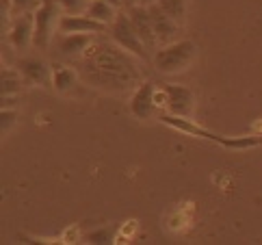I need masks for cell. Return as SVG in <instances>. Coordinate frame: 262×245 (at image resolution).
Listing matches in <instances>:
<instances>
[{
  "mask_svg": "<svg viewBox=\"0 0 262 245\" xmlns=\"http://www.w3.org/2000/svg\"><path fill=\"white\" fill-rule=\"evenodd\" d=\"M89 243H113V228H98V230H91L87 237Z\"/></svg>",
  "mask_w": 262,
  "mask_h": 245,
  "instance_id": "ffe728a7",
  "label": "cell"
},
{
  "mask_svg": "<svg viewBox=\"0 0 262 245\" xmlns=\"http://www.w3.org/2000/svg\"><path fill=\"white\" fill-rule=\"evenodd\" d=\"M156 87L152 80H143L139 87L133 91L130 98V111L137 119H149L156 113Z\"/></svg>",
  "mask_w": 262,
  "mask_h": 245,
  "instance_id": "52a82bcc",
  "label": "cell"
},
{
  "mask_svg": "<svg viewBox=\"0 0 262 245\" xmlns=\"http://www.w3.org/2000/svg\"><path fill=\"white\" fill-rule=\"evenodd\" d=\"M126 13L133 22L137 35L141 37V42L145 44L147 50H154V46H158L156 42V33H154V24H152V15H149V7L143 5H133L126 9Z\"/></svg>",
  "mask_w": 262,
  "mask_h": 245,
  "instance_id": "ba28073f",
  "label": "cell"
},
{
  "mask_svg": "<svg viewBox=\"0 0 262 245\" xmlns=\"http://www.w3.org/2000/svg\"><path fill=\"white\" fill-rule=\"evenodd\" d=\"M93 44L91 33H61L57 39V50L65 59H80Z\"/></svg>",
  "mask_w": 262,
  "mask_h": 245,
  "instance_id": "30bf717a",
  "label": "cell"
},
{
  "mask_svg": "<svg viewBox=\"0 0 262 245\" xmlns=\"http://www.w3.org/2000/svg\"><path fill=\"white\" fill-rule=\"evenodd\" d=\"M41 0H11L13 7V15H22V13H33L39 7Z\"/></svg>",
  "mask_w": 262,
  "mask_h": 245,
  "instance_id": "d6986e66",
  "label": "cell"
},
{
  "mask_svg": "<svg viewBox=\"0 0 262 245\" xmlns=\"http://www.w3.org/2000/svg\"><path fill=\"white\" fill-rule=\"evenodd\" d=\"M59 33H91V35H100V33H108V26L102 24L98 20H93L91 15L78 13V15H61L59 20Z\"/></svg>",
  "mask_w": 262,
  "mask_h": 245,
  "instance_id": "9c48e42d",
  "label": "cell"
},
{
  "mask_svg": "<svg viewBox=\"0 0 262 245\" xmlns=\"http://www.w3.org/2000/svg\"><path fill=\"white\" fill-rule=\"evenodd\" d=\"M17 72L22 74L24 80H29L33 85H41V87H48L50 85L52 68H48V63L37 59V56H24V59H20L17 61Z\"/></svg>",
  "mask_w": 262,
  "mask_h": 245,
  "instance_id": "8fae6325",
  "label": "cell"
},
{
  "mask_svg": "<svg viewBox=\"0 0 262 245\" xmlns=\"http://www.w3.org/2000/svg\"><path fill=\"white\" fill-rule=\"evenodd\" d=\"M165 107L171 115L180 117H191L195 109V96L189 87L184 85H165Z\"/></svg>",
  "mask_w": 262,
  "mask_h": 245,
  "instance_id": "8992f818",
  "label": "cell"
},
{
  "mask_svg": "<svg viewBox=\"0 0 262 245\" xmlns=\"http://www.w3.org/2000/svg\"><path fill=\"white\" fill-rule=\"evenodd\" d=\"M20 76H22L20 72L3 68V72H0V96H15V93L22 89Z\"/></svg>",
  "mask_w": 262,
  "mask_h": 245,
  "instance_id": "2e32d148",
  "label": "cell"
},
{
  "mask_svg": "<svg viewBox=\"0 0 262 245\" xmlns=\"http://www.w3.org/2000/svg\"><path fill=\"white\" fill-rule=\"evenodd\" d=\"M33 37H35V15L33 13L17 15L11 28H9V44L15 50H24L33 42Z\"/></svg>",
  "mask_w": 262,
  "mask_h": 245,
  "instance_id": "4fadbf2b",
  "label": "cell"
},
{
  "mask_svg": "<svg viewBox=\"0 0 262 245\" xmlns=\"http://www.w3.org/2000/svg\"><path fill=\"white\" fill-rule=\"evenodd\" d=\"M76 85V70L70 65H52V87L57 91H68Z\"/></svg>",
  "mask_w": 262,
  "mask_h": 245,
  "instance_id": "9a60e30c",
  "label": "cell"
},
{
  "mask_svg": "<svg viewBox=\"0 0 262 245\" xmlns=\"http://www.w3.org/2000/svg\"><path fill=\"white\" fill-rule=\"evenodd\" d=\"M115 9H117V7L111 5V3H106V0H91L89 9H87V15H91L93 20H98V22H102V24L111 26V24H113V20L117 17Z\"/></svg>",
  "mask_w": 262,
  "mask_h": 245,
  "instance_id": "5bb4252c",
  "label": "cell"
},
{
  "mask_svg": "<svg viewBox=\"0 0 262 245\" xmlns=\"http://www.w3.org/2000/svg\"><path fill=\"white\" fill-rule=\"evenodd\" d=\"M195 59V44L189 39L173 42L169 46H163L161 50H156L152 61L154 68L161 74H178L184 68H189V63Z\"/></svg>",
  "mask_w": 262,
  "mask_h": 245,
  "instance_id": "3957f363",
  "label": "cell"
},
{
  "mask_svg": "<svg viewBox=\"0 0 262 245\" xmlns=\"http://www.w3.org/2000/svg\"><path fill=\"white\" fill-rule=\"evenodd\" d=\"M149 15H152V24H154V33H156L158 46L173 44L176 35H178V22L173 20V17L167 15L156 3L149 5Z\"/></svg>",
  "mask_w": 262,
  "mask_h": 245,
  "instance_id": "7c38bea8",
  "label": "cell"
},
{
  "mask_svg": "<svg viewBox=\"0 0 262 245\" xmlns=\"http://www.w3.org/2000/svg\"><path fill=\"white\" fill-rule=\"evenodd\" d=\"M57 3L65 15H78V13H87L91 0H57Z\"/></svg>",
  "mask_w": 262,
  "mask_h": 245,
  "instance_id": "ac0fdd59",
  "label": "cell"
},
{
  "mask_svg": "<svg viewBox=\"0 0 262 245\" xmlns=\"http://www.w3.org/2000/svg\"><path fill=\"white\" fill-rule=\"evenodd\" d=\"M165 126H169L173 130H180L184 135H191V137H200V139H208L212 144H217L221 148H228V150H249V148H256L262 144V137H254V135H245V137H228V135H217L212 130H206L200 124H195L193 119L189 117H180V115H171V113H163L161 117Z\"/></svg>",
  "mask_w": 262,
  "mask_h": 245,
  "instance_id": "7a4b0ae2",
  "label": "cell"
},
{
  "mask_svg": "<svg viewBox=\"0 0 262 245\" xmlns=\"http://www.w3.org/2000/svg\"><path fill=\"white\" fill-rule=\"evenodd\" d=\"M106 3H111V5H115L117 9H119V7H124V0H106Z\"/></svg>",
  "mask_w": 262,
  "mask_h": 245,
  "instance_id": "603a6c76",
  "label": "cell"
},
{
  "mask_svg": "<svg viewBox=\"0 0 262 245\" xmlns=\"http://www.w3.org/2000/svg\"><path fill=\"white\" fill-rule=\"evenodd\" d=\"M61 7L57 0H41L39 7L33 11L35 15V37L33 44L37 48H46L50 44V37L54 35V28H59L61 20Z\"/></svg>",
  "mask_w": 262,
  "mask_h": 245,
  "instance_id": "5b68a950",
  "label": "cell"
},
{
  "mask_svg": "<svg viewBox=\"0 0 262 245\" xmlns=\"http://www.w3.org/2000/svg\"><path fill=\"white\" fill-rule=\"evenodd\" d=\"M15 119H17L15 109H13V111H9V109H0V126H3V133H7L9 126L15 124Z\"/></svg>",
  "mask_w": 262,
  "mask_h": 245,
  "instance_id": "44dd1931",
  "label": "cell"
},
{
  "mask_svg": "<svg viewBox=\"0 0 262 245\" xmlns=\"http://www.w3.org/2000/svg\"><path fill=\"white\" fill-rule=\"evenodd\" d=\"M78 74L91 87L108 93L135 91L141 85L135 56L115 42H93L78 59Z\"/></svg>",
  "mask_w": 262,
  "mask_h": 245,
  "instance_id": "6da1fadb",
  "label": "cell"
},
{
  "mask_svg": "<svg viewBox=\"0 0 262 245\" xmlns=\"http://www.w3.org/2000/svg\"><path fill=\"white\" fill-rule=\"evenodd\" d=\"M163 11L173 17L176 22H182L184 20V13H186V0H158L156 3Z\"/></svg>",
  "mask_w": 262,
  "mask_h": 245,
  "instance_id": "e0dca14e",
  "label": "cell"
},
{
  "mask_svg": "<svg viewBox=\"0 0 262 245\" xmlns=\"http://www.w3.org/2000/svg\"><path fill=\"white\" fill-rule=\"evenodd\" d=\"M108 35H111V42H115L119 48H124L126 52L137 56V59H141V61L152 59V56H149V50L145 48V44L141 42V37L137 35L128 13H117L113 24L108 26Z\"/></svg>",
  "mask_w": 262,
  "mask_h": 245,
  "instance_id": "277c9868",
  "label": "cell"
},
{
  "mask_svg": "<svg viewBox=\"0 0 262 245\" xmlns=\"http://www.w3.org/2000/svg\"><path fill=\"white\" fill-rule=\"evenodd\" d=\"M154 3H158V0H124V5H126V7H133V5L149 7V5H154Z\"/></svg>",
  "mask_w": 262,
  "mask_h": 245,
  "instance_id": "7402d4cb",
  "label": "cell"
}]
</instances>
